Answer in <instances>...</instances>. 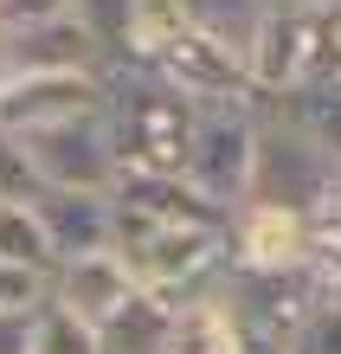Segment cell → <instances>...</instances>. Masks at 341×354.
I'll list each match as a JSON object with an SVG mask.
<instances>
[{"instance_id": "obj_1", "label": "cell", "mask_w": 341, "mask_h": 354, "mask_svg": "<svg viewBox=\"0 0 341 354\" xmlns=\"http://www.w3.org/2000/svg\"><path fill=\"white\" fill-rule=\"evenodd\" d=\"M103 77H110V136L122 149V168L129 174H187L200 103L181 97L174 84H161L142 65H116Z\"/></svg>"}, {"instance_id": "obj_2", "label": "cell", "mask_w": 341, "mask_h": 354, "mask_svg": "<svg viewBox=\"0 0 341 354\" xmlns=\"http://www.w3.org/2000/svg\"><path fill=\"white\" fill-rule=\"evenodd\" d=\"M116 252L136 270L142 290L181 303V297H194V290L225 277L232 225H155V219H136V213L116 206Z\"/></svg>"}, {"instance_id": "obj_3", "label": "cell", "mask_w": 341, "mask_h": 354, "mask_svg": "<svg viewBox=\"0 0 341 354\" xmlns=\"http://www.w3.org/2000/svg\"><path fill=\"white\" fill-rule=\"evenodd\" d=\"M258 116H264V136H258V174H251L245 206H277V213L322 219L335 187H341V155L277 110H258Z\"/></svg>"}, {"instance_id": "obj_4", "label": "cell", "mask_w": 341, "mask_h": 354, "mask_svg": "<svg viewBox=\"0 0 341 354\" xmlns=\"http://www.w3.org/2000/svg\"><path fill=\"white\" fill-rule=\"evenodd\" d=\"M258 136H264L258 103H212V110H200L194 155H187L194 194L212 200L219 213H245L251 174H258Z\"/></svg>"}, {"instance_id": "obj_5", "label": "cell", "mask_w": 341, "mask_h": 354, "mask_svg": "<svg viewBox=\"0 0 341 354\" xmlns=\"http://www.w3.org/2000/svg\"><path fill=\"white\" fill-rule=\"evenodd\" d=\"M26 149H33L39 187H52V194H116L122 180V149L110 136V116H84L65 129L26 136Z\"/></svg>"}, {"instance_id": "obj_6", "label": "cell", "mask_w": 341, "mask_h": 354, "mask_svg": "<svg viewBox=\"0 0 341 354\" xmlns=\"http://www.w3.org/2000/svg\"><path fill=\"white\" fill-rule=\"evenodd\" d=\"M84 116H110V77H0V129L7 136H46Z\"/></svg>"}, {"instance_id": "obj_7", "label": "cell", "mask_w": 341, "mask_h": 354, "mask_svg": "<svg viewBox=\"0 0 341 354\" xmlns=\"http://www.w3.org/2000/svg\"><path fill=\"white\" fill-rule=\"evenodd\" d=\"M148 71H155L161 84H174L181 97H194L200 110H212V103H258L245 52L225 46V39H212V32H200V26H187Z\"/></svg>"}, {"instance_id": "obj_8", "label": "cell", "mask_w": 341, "mask_h": 354, "mask_svg": "<svg viewBox=\"0 0 341 354\" xmlns=\"http://www.w3.org/2000/svg\"><path fill=\"white\" fill-rule=\"evenodd\" d=\"M77 71H97V77L110 71L103 46L91 39V26L77 13L0 32V77H77Z\"/></svg>"}, {"instance_id": "obj_9", "label": "cell", "mask_w": 341, "mask_h": 354, "mask_svg": "<svg viewBox=\"0 0 341 354\" xmlns=\"http://www.w3.org/2000/svg\"><path fill=\"white\" fill-rule=\"evenodd\" d=\"M322 252V225L303 213H277V206H245L232 213V264L251 270H309Z\"/></svg>"}, {"instance_id": "obj_10", "label": "cell", "mask_w": 341, "mask_h": 354, "mask_svg": "<svg viewBox=\"0 0 341 354\" xmlns=\"http://www.w3.org/2000/svg\"><path fill=\"white\" fill-rule=\"evenodd\" d=\"M136 270L122 264V252H91V258H65L52 277V303H65L71 316H84L91 328H110L122 309L136 303Z\"/></svg>"}, {"instance_id": "obj_11", "label": "cell", "mask_w": 341, "mask_h": 354, "mask_svg": "<svg viewBox=\"0 0 341 354\" xmlns=\"http://www.w3.org/2000/svg\"><path fill=\"white\" fill-rule=\"evenodd\" d=\"M174 354H264V342L245 328L239 303H232L225 277L174 303Z\"/></svg>"}, {"instance_id": "obj_12", "label": "cell", "mask_w": 341, "mask_h": 354, "mask_svg": "<svg viewBox=\"0 0 341 354\" xmlns=\"http://www.w3.org/2000/svg\"><path fill=\"white\" fill-rule=\"evenodd\" d=\"M39 219L58 264L65 258H91V252H116V194H39Z\"/></svg>"}, {"instance_id": "obj_13", "label": "cell", "mask_w": 341, "mask_h": 354, "mask_svg": "<svg viewBox=\"0 0 341 354\" xmlns=\"http://www.w3.org/2000/svg\"><path fill=\"white\" fill-rule=\"evenodd\" d=\"M103 354H174V303L136 290V303L103 328Z\"/></svg>"}, {"instance_id": "obj_14", "label": "cell", "mask_w": 341, "mask_h": 354, "mask_svg": "<svg viewBox=\"0 0 341 354\" xmlns=\"http://www.w3.org/2000/svg\"><path fill=\"white\" fill-rule=\"evenodd\" d=\"M0 264L33 270V277H58V252L46 239V219H39L33 200H0Z\"/></svg>"}, {"instance_id": "obj_15", "label": "cell", "mask_w": 341, "mask_h": 354, "mask_svg": "<svg viewBox=\"0 0 341 354\" xmlns=\"http://www.w3.org/2000/svg\"><path fill=\"white\" fill-rule=\"evenodd\" d=\"M270 7H277V0H181V13L194 19L200 32L225 39V46H239V52H251V39H258Z\"/></svg>"}, {"instance_id": "obj_16", "label": "cell", "mask_w": 341, "mask_h": 354, "mask_svg": "<svg viewBox=\"0 0 341 354\" xmlns=\"http://www.w3.org/2000/svg\"><path fill=\"white\" fill-rule=\"evenodd\" d=\"M33 354H103V328H91L84 316L46 297L33 316Z\"/></svg>"}, {"instance_id": "obj_17", "label": "cell", "mask_w": 341, "mask_h": 354, "mask_svg": "<svg viewBox=\"0 0 341 354\" xmlns=\"http://www.w3.org/2000/svg\"><path fill=\"white\" fill-rule=\"evenodd\" d=\"M136 7L142 0H71V13L91 26V39L103 46V58L116 65H129V39H136Z\"/></svg>"}, {"instance_id": "obj_18", "label": "cell", "mask_w": 341, "mask_h": 354, "mask_svg": "<svg viewBox=\"0 0 341 354\" xmlns=\"http://www.w3.org/2000/svg\"><path fill=\"white\" fill-rule=\"evenodd\" d=\"M187 26H194V19L181 13V0H142V7H136V39H129V65L148 71Z\"/></svg>"}, {"instance_id": "obj_19", "label": "cell", "mask_w": 341, "mask_h": 354, "mask_svg": "<svg viewBox=\"0 0 341 354\" xmlns=\"http://www.w3.org/2000/svg\"><path fill=\"white\" fill-rule=\"evenodd\" d=\"M284 354H341V297L335 290L315 297V309L296 322V335L284 342Z\"/></svg>"}, {"instance_id": "obj_20", "label": "cell", "mask_w": 341, "mask_h": 354, "mask_svg": "<svg viewBox=\"0 0 341 354\" xmlns=\"http://www.w3.org/2000/svg\"><path fill=\"white\" fill-rule=\"evenodd\" d=\"M39 168H33V149L26 136H7L0 129V200H39Z\"/></svg>"}, {"instance_id": "obj_21", "label": "cell", "mask_w": 341, "mask_h": 354, "mask_svg": "<svg viewBox=\"0 0 341 354\" xmlns=\"http://www.w3.org/2000/svg\"><path fill=\"white\" fill-rule=\"evenodd\" d=\"M46 297H52V283H46V277L0 264V316H26V309H39Z\"/></svg>"}, {"instance_id": "obj_22", "label": "cell", "mask_w": 341, "mask_h": 354, "mask_svg": "<svg viewBox=\"0 0 341 354\" xmlns=\"http://www.w3.org/2000/svg\"><path fill=\"white\" fill-rule=\"evenodd\" d=\"M71 0H0V32H19V26H46V19H65Z\"/></svg>"}, {"instance_id": "obj_23", "label": "cell", "mask_w": 341, "mask_h": 354, "mask_svg": "<svg viewBox=\"0 0 341 354\" xmlns=\"http://www.w3.org/2000/svg\"><path fill=\"white\" fill-rule=\"evenodd\" d=\"M33 316H39V309H26V316H0V354H33Z\"/></svg>"}, {"instance_id": "obj_24", "label": "cell", "mask_w": 341, "mask_h": 354, "mask_svg": "<svg viewBox=\"0 0 341 354\" xmlns=\"http://www.w3.org/2000/svg\"><path fill=\"white\" fill-rule=\"evenodd\" d=\"M284 7H309V13H335L341 0H284Z\"/></svg>"}, {"instance_id": "obj_25", "label": "cell", "mask_w": 341, "mask_h": 354, "mask_svg": "<svg viewBox=\"0 0 341 354\" xmlns=\"http://www.w3.org/2000/svg\"><path fill=\"white\" fill-rule=\"evenodd\" d=\"M335 84H341V77H335Z\"/></svg>"}]
</instances>
